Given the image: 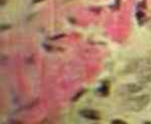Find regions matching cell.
Returning <instances> with one entry per match:
<instances>
[{"mask_svg":"<svg viewBox=\"0 0 151 124\" xmlns=\"http://www.w3.org/2000/svg\"><path fill=\"white\" fill-rule=\"evenodd\" d=\"M80 115L84 118L90 119V120H99L101 117L98 111L93 110V109H83L80 111Z\"/></svg>","mask_w":151,"mask_h":124,"instance_id":"cell-5","label":"cell"},{"mask_svg":"<svg viewBox=\"0 0 151 124\" xmlns=\"http://www.w3.org/2000/svg\"><path fill=\"white\" fill-rule=\"evenodd\" d=\"M150 102V96L149 95H140L137 97H133V98H129L124 102V108L131 112H140L146 106L149 104Z\"/></svg>","mask_w":151,"mask_h":124,"instance_id":"cell-1","label":"cell"},{"mask_svg":"<svg viewBox=\"0 0 151 124\" xmlns=\"http://www.w3.org/2000/svg\"><path fill=\"white\" fill-rule=\"evenodd\" d=\"M98 94L101 96H107L109 94V87L107 85H102L101 87L98 89Z\"/></svg>","mask_w":151,"mask_h":124,"instance_id":"cell-6","label":"cell"},{"mask_svg":"<svg viewBox=\"0 0 151 124\" xmlns=\"http://www.w3.org/2000/svg\"><path fill=\"white\" fill-rule=\"evenodd\" d=\"M143 90V86L141 83H128V84L122 85L121 87L118 88V94L121 95V96H124V95H132V94H136L138 92L142 91Z\"/></svg>","mask_w":151,"mask_h":124,"instance_id":"cell-2","label":"cell"},{"mask_svg":"<svg viewBox=\"0 0 151 124\" xmlns=\"http://www.w3.org/2000/svg\"><path fill=\"white\" fill-rule=\"evenodd\" d=\"M84 93H86V90H81L80 92H78V94L75 95V97L73 98V101L76 102V101H79V99L84 95Z\"/></svg>","mask_w":151,"mask_h":124,"instance_id":"cell-7","label":"cell"},{"mask_svg":"<svg viewBox=\"0 0 151 124\" xmlns=\"http://www.w3.org/2000/svg\"><path fill=\"white\" fill-rule=\"evenodd\" d=\"M138 81L141 84H147L151 82V67L146 66L142 68L139 72H138Z\"/></svg>","mask_w":151,"mask_h":124,"instance_id":"cell-4","label":"cell"},{"mask_svg":"<svg viewBox=\"0 0 151 124\" xmlns=\"http://www.w3.org/2000/svg\"><path fill=\"white\" fill-rule=\"evenodd\" d=\"M38 1H40V0H35V2H38Z\"/></svg>","mask_w":151,"mask_h":124,"instance_id":"cell-9","label":"cell"},{"mask_svg":"<svg viewBox=\"0 0 151 124\" xmlns=\"http://www.w3.org/2000/svg\"><path fill=\"white\" fill-rule=\"evenodd\" d=\"M146 66H149V62L145 61L144 59H139V60H134L129 64L127 67L125 68V73H135V72H139L142 68L146 67Z\"/></svg>","mask_w":151,"mask_h":124,"instance_id":"cell-3","label":"cell"},{"mask_svg":"<svg viewBox=\"0 0 151 124\" xmlns=\"http://www.w3.org/2000/svg\"><path fill=\"white\" fill-rule=\"evenodd\" d=\"M112 123H123V124H125L126 122H125V121H123V120H119V119H117V120L112 121Z\"/></svg>","mask_w":151,"mask_h":124,"instance_id":"cell-8","label":"cell"}]
</instances>
